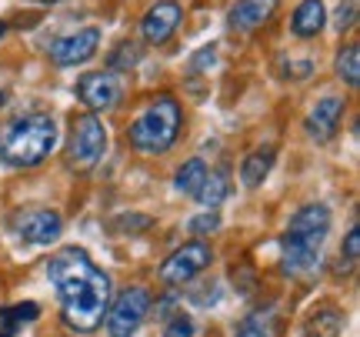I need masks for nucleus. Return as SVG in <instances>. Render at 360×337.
<instances>
[{"label": "nucleus", "mask_w": 360, "mask_h": 337, "mask_svg": "<svg viewBox=\"0 0 360 337\" xmlns=\"http://www.w3.org/2000/svg\"><path fill=\"white\" fill-rule=\"evenodd\" d=\"M214 264V247L204 237H193L187 244H180L164 264H160V281L164 284H187L197 274H204Z\"/></svg>", "instance_id": "nucleus-7"}, {"label": "nucleus", "mask_w": 360, "mask_h": 337, "mask_svg": "<svg viewBox=\"0 0 360 337\" xmlns=\"http://www.w3.org/2000/svg\"><path fill=\"white\" fill-rule=\"evenodd\" d=\"M40 317V307L34 300H24V304H17V307H4L0 311V327H7L13 331L17 324H24V321H37Z\"/></svg>", "instance_id": "nucleus-21"}, {"label": "nucleus", "mask_w": 360, "mask_h": 337, "mask_svg": "<svg viewBox=\"0 0 360 337\" xmlns=\"http://www.w3.org/2000/svg\"><path fill=\"white\" fill-rule=\"evenodd\" d=\"M344 110H347V101H344V97H321L317 104L310 107L307 120H304L310 141L314 144L334 141V134L340 130V117H344Z\"/></svg>", "instance_id": "nucleus-11"}, {"label": "nucleus", "mask_w": 360, "mask_h": 337, "mask_svg": "<svg viewBox=\"0 0 360 337\" xmlns=\"http://www.w3.org/2000/svg\"><path fill=\"white\" fill-rule=\"evenodd\" d=\"M340 254H344L347 260H357V254H360V227H357V224L347 231L344 244H340Z\"/></svg>", "instance_id": "nucleus-26"}, {"label": "nucleus", "mask_w": 360, "mask_h": 337, "mask_svg": "<svg viewBox=\"0 0 360 337\" xmlns=\"http://www.w3.org/2000/svg\"><path fill=\"white\" fill-rule=\"evenodd\" d=\"M7 104V91H0V107Z\"/></svg>", "instance_id": "nucleus-28"}, {"label": "nucleus", "mask_w": 360, "mask_h": 337, "mask_svg": "<svg viewBox=\"0 0 360 337\" xmlns=\"http://www.w3.org/2000/svg\"><path fill=\"white\" fill-rule=\"evenodd\" d=\"M101 47V27H84L77 34H67L51 47V61L57 67H74L90 61Z\"/></svg>", "instance_id": "nucleus-10"}, {"label": "nucleus", "mask_w": 360, "mask_h": 337, "mask_svg": "<svg viewBox=\"0 0 360 337\" xmlns=\"http://www.w3.org/2000/svg\"><path fill=\"white\" fill-rule=\"evenodd\" d=\"M210 64H214V47H204V51H197V53L191 57V70H193V74L207 70Z\"/></svg>", "instance_id": "nucleus-27"}, {"label": "nucleus", "mask_w": 360, "mask_h": 337, "mask_svg": "<svg viewBox=\"0 0 360 337\" xmlns=\"http://www.w3.org/2000/svg\"><path fill=\"white\" fill-rule=\"evenodd\" d=\"M277 7H281V0H237L227 13V27L237 34H250V30L267 24L277 13Z\"/></svg>", "instance_id": "nucleus-13"}, {"label": "nucleus", "mask_w": 360, "mask_h": 337, "mask_svg": "<svg viewBox=\"0 0 360 337\" xmlns=\"http://www.w3.org/2000/svg\"><path fill=\"white\" fill-rule=\"evenodd\" d=\"M4 34H7V24H0V37H4Z\"/></svg>", "instance_id": "nucleus-29"}, {"label": "nucleus", "mask_w": 360, "mask_h": 337, "mask_svg": "<svg viewBox=\"0 0 360 337\" xmlns=\"http://www.w3.org/2000/svg\"><path fill=\"white\" fill-rule=\"evenodd\" d=\"M150 291L141 284L134 287H124L117 298H110V307H107V334L110 337H134L141 331V324L147 321V314H150Z\"/></svg>", "instance_id": "nucleus-6"}, {"label": "nucleus", "mask_w": 360, "mask_h": 337, "mask_svg": "<svg viewBox=\"0 0 360 337\" xmlns=\"http://www.w3.org/2000/svg\"><path fill=\"white\" fill-rule=\"evenodd\" d=\"M227 194H231V177H227L224 170H207V177L193 201H200L207 210H217L220 204L227 201Z\"/></svg>", "instance_id": "nucleus-16"}, {"label": "nucleus", "mask_w": 360, "mask_h": 337, "mask_svg": "<svg viewBox=\"0 0 360 337\" xmlns=\"http://www.w3.org/2000/svg\"><path fill=\"white\" fill-rule=\"evenodd\" d=\"M180 127H184V117H180L177 97L164 94L127 127V144L137 154H147V157L167 154L170 147L177 144Z\"/></svg>", "instance_id": "nucleus-4"}, {"label": "nucleus", "mask_w": 360, "mask_h": 337, "mask_svg": "<svg viewBox=\"0 0 360 337\" xmlns=\"http://www.w3.org/2000/svg\"><path fill=\"white\" fill-rule=\"evenodd\" d=\"M233 337H267V321H264V314H250V317H244Z\"/></svg>", "instance_id": "nucleus-25"}, {"label": "nucleus", "mask_w": 360, "mask_h": 337, "mask_svg": "<svg viewBox=\"0 0 360 337\" xmlns=\"http://www.w3.org/2000/svg\"><path fill=\"white\" fill-rule=\"evenodd\" d=\"M327 24V11H323V0H300V7L294 11L290 17V30H294V37L300 40H310L317 37Z\"/></svg>", "instance_id": "nucleus-14"}, {"label": "nucleus", "mask_w": 360, "mask_h": 337, "mask_svg": "<svg viewBox=\"0 0 360 337\" xmlns=\"http://www.w3.org/2000/svg\"><path fill=\"white\" fill-rule=\"evenodd\" d=\"M103 151H107V130L97 114H80L70 124V137L64 144V164L74 174H87L101 164Z\"/></svg>", "instance_id": "nucleus-5"}, {"label": "nucleus", "mask_w": 360, "mask_h": 337, "mask_svg": "<svg viewBox=\"0 0 360 337\" xmlns=\"http://www.w3.org/2000/svg\"><path fill=\"white\" fill-rule=\"evenodd\" d=\"M357 7H360V0H340V7H337V13H334V27L340 30V34L354 27V20H357Z\"/></svg>", "instance_id": "nucleus-23"}, {"label": "nucleus", "mask_w": 360, "mask_h": 337, "mask_svg": "<svg viewBox=\"0 0 360 337\" xmlns=\"http://www.w3.org/2000/svg\"><path fill=\"white\" fill-rule=\"evenodd\" d=\"M160 337H193V321H191V314H184L177 311L174 317L167 321V327H164V334Z\"/></svg>", "instance_id": "nucleus-24"}, {"label": "nucleus", "mask_w": 360, "mask_h": 337, "mask_svg": "<svg viewBox=\"0 0 360 337\" xmlns=\"http://www.w3.org/2000/svg\"><path fill=\"white\" fill-rule=\"evenodd\" d=\"M44 4H57V0H44Z\"/></svg>", "instance_id": "nucleus-30"}, {"label": "nucleus", "mask_w": 360, "mask_h": 337, "mask_svg": "<svg viewBox=\"0 0 360 337\" xmlns=\"http://www.w3.org/2000/svg\"><path fill=\"white\" fill-rule=\"evenodd\" d=\"M141 64V47L134 40H120L114 51L107 53V70H134Z\"/></svg>", "instance_id": "nucleus-20"}, {"label": "nucleus", "mask_w": 360, "mask_h": 337, "mask_svg": "<svg viewBox=\"0 0 360 337\" xmlns=\"http://www.w3.org/2000/svg\"><path fill=\"white\" fill-rule=\"evenodd\" d=\"M74 94H77V101L87 107L90 114H101V110H114L120 104L124 84H120L114 70H90L74 84Z\"/></svg>", "instance_id": "nucleus-9"}, {"label": "nucleus", "mask_w": 360, "mask_h": 337, "mask_svg": "<svg viewBox=\"0 0 360 337\" xmlns=\"http://www.w3.org/2000/svg\"><path fill=\"white\" fill-rule=\"evenodd\" d=\"M191 234L193 237H204V234H214L220 227V217H217V210H204V214H197V217H191Z\"/></svg>", "instance_id": "nucleus-22"}, {"label": "nucleus", "mask_w": 360, "mask_h": 337, "mask_svg": "<svg viewBox=\"0 0 360 337\" xmlns=\"http://www.w3.org/2000/svg\"><path fill=\"white\" fill-rule=\"evenodd\" d=\"M344 331V314L337 307H321L307 321V337H340Z\"/></svg>", "instance_id": "nucleus-18"}, {"label": "nucleus", "mask_w": 360, "mask_h": 337, "mask_svg": "<svg viewBox=\"0 0 360 337\" xmlns=\"http://www.w3.org/2000/svg\"><path fill=\"white\" fill-rule=\"evenodd\" d=\"M207 160L204 157H191V160H184L177 167V177H174V187H177L184 197H197V191H200V184H204L207 177Z\"/></svg>", "instance_id": "nucleus-17"}, {"label": "nucleus", "mask_w": 360, "mask_h": 337, "mask_svg": "<svg viewBox=\"0 0 360 337\" xmlns=\"http://www.w3.org/2000/svg\"><path fill=\"white\" fill-rule=\"evenodd\" d=\"M337 77L347 87H360V44H347L337 53Z\"/></svg>", "instance_id": "nucleus-19"}, {"label": "nucleus", "mask_w": 360, "mask_h": 337, "mask_svg": "<svg viewBox=\"0 0 360 337\" xmlns=\"http://www.w3.org/2000/svg\"><path fill=\"white\" fill-rule=\"evenodd\" d=\"M11 224H13V234L24 244H37V247L57 244L60 234H64V217L51 208H20L11 217Z\"/></svg>", "instance_id": "nucleus-8"}, {"label": "nucleus", "mask_w": 360, "mask_h": 337, "mask_svg": "<svg viewBox=\"0 0 360 337\" xmlns=\"http://www.w3.org/2000/svg\"><path fill=\"white\" fill-rule=\"evenodd\" d=\"M47 277L57 287L64 324L77 334H94L110 307V274L97 267L84 247H60L47 260Z\"/></svg>", "instance_id": "nucleus-1"}, {"label": "nucleus", "mask_w": 360, "mask_h": 337, "mask_svg": "<svg viewBox=\"0 0 360 337\" xmlns=\"http://www.w3.org/2000/svg\"><path fill=\"white\" fill-rule=\"evenodd\" d=\"M180 17H184V7H180L177 0H157V4H150L141 20L143 40H147V44H164V40H170L180 24Z\"/></svg>", "instance_id": "nucleus-12"}, {"label": "nucleus", "mask_w": 360, "mask_h": 337, "mask_svg": "<svg viewBox=\"0 0 360 337\" xmlns=\"http://www.w3.org/2000/svg\"><path fill=\"white\" fill-rule=\"evenodd\" d=\"M274 160H277V147L267 144V147H257V151H250V154L240 160V181L244 187H260V184L267 181V174L274 170Z\"/></svg>", "instance_id": "nucleus-15"}, {"label": "nucleus", "mask_w": 360, "mask_h": 337, "mask_svg": "<svg viewBox=\"0 0 360 337\" xmlns=\"http://www.w3.org/2000/svg\"><path fill=\"white\" fill-rule=\"evenodd\" d=\"M330 234L327 204H304L290 214V224L281 237V271L307 274L321 260V247Z\"/></svg>", "instance_id": "nucleus-2"}, {"label": "nucleus", "mask_w": 360, "mask_h": 337, "mask_svg": "<svg viewBox=\"0 0 360 337\" xmlns=\"http://www.w3.org/2000/svg\"><path fill=\"white\" fill-rule=\"evenodd\" d=\"M57 147V120L51 114H20L0 127V160L7 167H37Z\"/></svg>", "instance_id": "nucleus-3"}]
</instances>
